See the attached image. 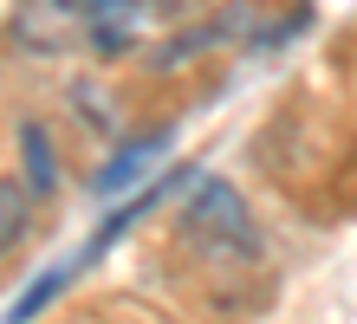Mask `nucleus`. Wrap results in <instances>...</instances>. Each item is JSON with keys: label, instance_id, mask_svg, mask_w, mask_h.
<instances>
[{"label": "nucleus", "instance_id": "f257e3e1", "mask_svg": "<svg viewBox=\"0 0 357 324\" xmlns=\"http://www.w3.org/2000/svg\"><path fill=\"white\" fill-rule=\"evenodd\" d=\"M176 240L188 253H202L208 266H254L260 259V227H254V214H247L241 188L221 182V176L188 182L182 208H176Z\"/></svg>", "mask_w": 357, "mask_h": 324}, {"label": "nucleus", "instance_id": "f03ea898", "mask_svg": "<svg viewBox=\"0 0 357 324\" xmlns=\"http://www.w3.org/2000/svg\"><path fill=\"white\" fill-rule=\"evenodd\" d=\"M7 39H13V52H26V59H66L78 46H91L85 0H13Z\"/></svg>", "mask_w": 357, "mask_h": 324}, {"label": "nucleus", "instance_id": "7ed1b4c3", "mask_svg": "<svg viewBox=\"0 0 357 324\" xmlns=\"http://www.w3.org/2000/svg\"><path fill=\"white\" fill-rule=\"evenodd\" d=\"M137 20H143V0H85L91 52L98 59H123L137 46Z\"/></svg>", "mask_w": 357, "mask_h": 324}, {"label": "nucleus", "instance_id": "20e7f679", "mask_svg": "<svg viewBox=\"0 0 357 324\" xmlns=\"http://www.w3.org/2000/svg\"><path fill=\"white\" fill-rule=\"evenodd\" d=\"M182 182H188V169L176 162V169H169V176H162V182H150L143 194H130V201H123V208H111V214H104V221H98V233H91V247L78 253V259H85V266H91V259H98L104 247H111V240H117L123 227H137L143 214H150V208H156V201H162V194H169V188H182Z\"/></svg>", "mask_w": 357, "mask_h": 324}, {"label": "nucleus", "instance_id": "39448f33", "mask_svg": "<svg viewBox=\"0 0 357 324\" xmlns=\"http://www.w3.org/2000/svg\"><path fill=\"white\" fill-rule=\"evenodd\" d=\"M162 149H169V130H150V137H137L130 149H117V162H111V169H98V176H91V188H98V194H117V188L143 182L150 156H162Z\"/></svg>", "mask_w": 357, "mask_h": 324}, {"label": "nucleus", "instance_id": "423d86ee", "mask_svg": "<svg viewBox=\"0 0 357 324\" xmlns=\"http://www.w3.org/2000/svg\"><path fill=\"white\" fill-rule=\"evenodd\" d=\"M20 162H26V188L33 194L59 188V149L46 137V123H20Z\"/></svg>", "mask_w": 357, "mask_h": 324}, {"label": "nucleus", "instance_id": "0eeeda50", "mask_svg": "<svg viewBox=\"0 0 357 324\" xmlns=\"http://www.w3.org/2000/svg\"><path fill=\"white\" fill-rule=\"evenodd\" d=\"M78 272H85V259H66V266H52V272H39L33 286H26V292H20L13 305H7V324H26V318H39V311H46V305H52V298H59V292L72 286Z\"/></svg>", "mask_w": 357, "mask_h": 324}, {"label": "nucleus", "instance_id": "6e6552de", "mask_svg": "<svg viewBox=\"0 0 357 324\" xmlns=\"http://www.w3.org/2000/svg\"><path fill=\"white\" fill-rule=\"evenodd\" d=\"M26 227H33V188H26V176H7L0 182V247L20 253Z\"/></svg>", "mask_w": 357, "mask_h": 324}, {"label": "nucleus", "instance_id": "1a4fd4ad", "mask_svg": "<svg viewBox=\"0 0 357 324\" xmlns=\"http://www.w3.org/2000/svg\"><path fill=\"white\" fill-rule=\"evenodd\" d=\"M104 104H111V98H104V91H91V84H78V91H72V111H85V123L111 130V111H104Z\"/></svg>", "mask_w": 357, "mask_h": 324}]
</instances>
